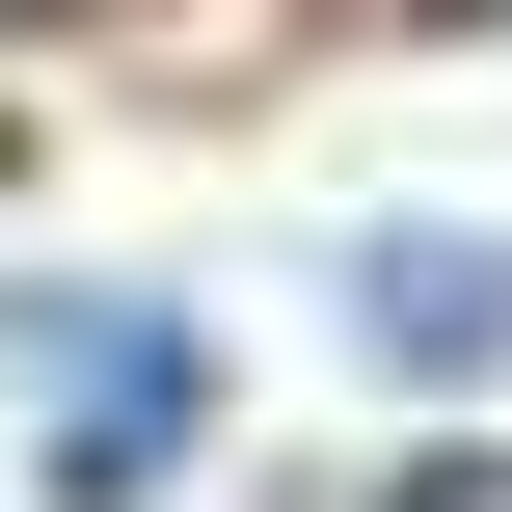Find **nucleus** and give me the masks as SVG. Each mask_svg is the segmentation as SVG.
I'll use <instances>...</instances> for the list:
<instances>
[{
	"mask_svg": "<svg viewBox=\"0 0 512 512\" xmlns=\"http://www.w3.org/2000/svg\"><path fill=\"white\" fill-rule=\"evenodd\" d=\"M405 512H512V459H459V486H405Z\"/></svg>",
	"mask_w": 512,
	"mask_h": 512,
	"instance_id": "nucleus-3",
	"label": "nucleus"
},
{
	"mask_svg": "<svg viewBox=\"0 0 512 512\" xmlns=\"http://www.w3.org/2000/svg\"><path fill=\"white\" fill-rule=\"evenodd\" d=\"M324 297H351V351L432 378V405H486V378H512V216H351Z\"/></svg>",
	"mask_w": 512,
	"mask_h": 512,
	"instance_id": "nucleus-2",
	"label": "nucleus"
},
{
	"mask_svg": "<svg viewBox=\"0 0 512 512\" xmlns=\"http://www.w3.org/2000/svg\"><path fill=\"white\" fill-rule=\"evenodd\" d=\"M0 378H27V432H54V512H135L189 459V405H216L162 297H0Z\"/></svg>",
	"mask_w": 512,
	"mask_h": 512,
	"instance_id": "nucleus-1",
	"label": "nucleus"
}]
</instances>
